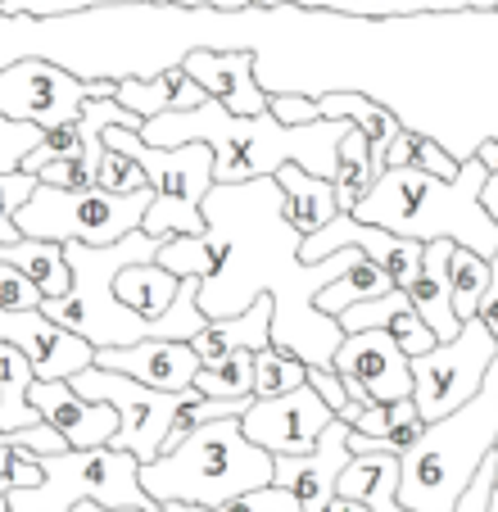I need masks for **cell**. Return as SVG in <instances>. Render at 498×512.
<instances>
[{"mask_svg":"<svg viewBox=\"0 0 498 512\" xmlns=\"http://www.w3.org/2000/svg\"><path fill=\"white\" fill-rule=\"evenodd\" d=\"M37 177L50 182V186H64V191H87V186H96V168H91L82 155L55 159V164H46Z\"/></svg>","mask_w":498,"mask_h":512,"instance_id":"obj_45","label":"cell"},{"mask_svg":"<svg viewBox=\"0 0 498 512\" xmlns=\"http://www.w3.org/2000/svg\"><path fill=\"white\" fill-rule=\"evenodd\" d=\"M96 363L100 368H114L127 372V377L145 381L154 390H182L195 386V372H200L204 358L195 354L191 340H168V336H150V340H136V345H114V349H96Z\"/></svg>","mask_w":498,"mask_h":512,"instance_id":"obj_19","label":"cell"},{"mask_svg":"<svg viewBox=\"0 0 498 512\" xmlns=\"http://www.w3.org/2000/svg\"><path fill=\"white\" fill-rule=\"evenodd\" d=\"M277 5H295V0H249V10H277Z\"/></svg>","mask_w":498,"mask_h":512,"instance_id":"obj_56","label":"cell"},{"mask_svg":"<svg viewBox=\"0 0 498 512\" xmlns=\"http://www.w3.org/2000/svg\"><path fill=\"white\" fill-rule=\"evenodd\" d=\"M41 177L37 173H0V245H14L19 241V223H14V213L23 209V200H28L32 191H37Z\"/></svg>","mask_w":498,"mask_h":512,"instance_id":"obj_38","label":"cell"},{"mask_svg":"<svg viewBox=\"0 0 498 512\" xmlns=\"http://www.w3.org/2000/svg\"><path fill=\"white\" fill-rule=\"evenodd\" d=\"M100 5H168V0H0L5 14H32V19H59V14H82Z\"/></svg>","mask_w":498,"mask_h":512,"instance_id":"obj_39","label":"cell"},{"mask_svg":"<svg viewBox=\"0 0 498 512\" xmlns=\"http://www.w3.org/2000/svg\"><path fill=\"white\" fill-rule=\"evenodd\" d=\"M268 109L277 114V123H286V127H304V123H317V118H322V109H317L313 96H290V91H281V96L272 91Z\"/></svg>","mask_w":498,"mask_h":512,"instance_id":"obj_46","label":"cell"},{"mask_svg":"<svg viewBox=\"0 0 498 512\" xmlns=\"http://www.w3.org/2000/svg\"><path fill=\"white\" fill-rule=\"evenodd\" d=\"M41 467V485L10 490V512H68L82 499H96L105 508H159L141 485V458L127 449H64L41 458Z\"/></svg>","mask_w":498,"mask_h":512,"instance_id":"obj_7","label":"cell"},{"mask_svg":"<svg viewBox=\"0 0 498 512\" xmlns=\"http://www.w3.org/2000/svg\"><path fill=\"white\" fill-rule=\"evenodd\" d=\"M299 10H336L358 19H403V14H449L467 10V0H295Z\"/></svg>","mask_w":498,"mask_h":512,"instance_id":"obj_32","label":"cell"},{"mask_svg":"<svg viewBox=\"0 0 498 512\" xmlns=\"http://www.w3.org/2000/svg\"><path fill=\"white\" fill-rule=\"evenodd\" d=\"M322 512H372V508H367V503H358V499H345V494H336V499L326 503Z\"/></svg>","mask_w":498,"mask_h":512,"instance_id":"obj_53","label":"cell"},{"mask_svg":"<svg viewBox=\"0 0 498 512\" xmlns=\"http://www.w3.org/2000/svg\"><path fill=\"white\" fill-rule=\"evenodd\" d=\"M118 91V78H77L55 59H14L0 68V114L37 127L73 123L87 100H105Z\"/></svg>","mask_w":498,"mask_h":512,"instance_id":"obj_12","label":"cell"},{"mask_svg":"<svg viewBox=\"0 0 498 512\" xmlns=\"http://www.w3.org/2000/svg\"><path fill=\"white\" fill-rule=\"evenodd\" d=\"M154 204V191H132L118 195L105 186H87V191H64V186L37 182V191L23 200L14 213L23 236H41V241H82V245H114L127 232L145 223V213Z\"/></svg>","mask_w":498,"mask_h":512,"instance_id":"obj_9","label":"cell"},{"mask_svg":"<svg viewBox=\"0 0 498 512\" xmlns=\"http://www.w3.org/2000/svg\"><path fill=\"white\" fill-rule=\"evenodd\" d=\"M449 254H453V241H426L422 277L412 281V290H408L412 309L422 313V322H426V327H431L440 340H453V336L462 331V318H458V309H453Z\"/></svg>","mask_w":498,"mask_h":512,"instance_id":"obj_22","label":"cell"},{"mask_svg":"<svg viewBox=\"0 0 498 512\" xmlns=\"http://www.w3.org/2000/svg\"><path fill=\"white\" fill-rule=\"evenodd\" d=\"M385 331H390L394 340H399V349L408 358H417V354H426V349H435L440 345V336H435L431 327L422 322V313L412 309V300L408 304H399V309L390 313V322H385Z\"/></svg>","mask_w":498,"mask_h":512,"instance_id":"obj_41","label":"cell"},{"mask_svg":"<svg viewBox=\"0 0 498 512\" xmlns=\"http://www.w3.org/2000/svg\"><path fill=\"white\" fill-rule=\"evenodd\" d=\"M154 259H159L168 272H177V277H200V281H209L213 272H218V250H213L209 232L163 236V241H159V254H154Z\"/></svg>","mask_w":498,"mask_h":512,"instance_id":"obj_33","label":"cell"},{"mask_svg":"<svg viewBox=\"0 0 498 512\" xmlns=\"http://www.w3.org/2000/svg\"><path fill=\"white\" fill-rule=\"evenodd\" d=\"M372 182L376 173H372V155H367V132L358 123H349V132L336 145V173H331L340 213H354L363 204V195L372 191Z\"/></svg>","mask_w":498,"mask_h":512,"instance_id":"obj_29","label":"cell"},{"mask_svg":"<svg viewBox=\"0 0 498 512\" xmlns=\"http://www.w3.org/2000/svg\"><path fill=\"white\" fill-rule=\"evenodd\" d=\"M191 390H200L209 399H249L254 395V349H231V354L204 358Z\"/></svg>","mask_w":498,"mask_h":512,"instance_id":"obj_31","label":"cell"},{"mask_svg":"<svg viewBox=\"0 0 498 512\" xmlns=\"http://www.w3.org/2000/svg\"><path fill=\"white\" fill-rule=\"evenodd\" d=\"M317 109H322V118H349V123L363 127V132H367V155H372V173L381 177L394 136L403 132L399 118H394L385 105H376V100L358 96V91H331V96L317 100Z\"/></svg>","mask_w":498,"mask_h":512,"instance_id":"obj_26","label":"cell"},{"mask_svg":"<svg viewBox=\"0 0 498 512\" xmlns=\"http://www.w3.org/2000/svg\"><path fill=\"white\" fill-rule=\"evenodd\" d=\"M114 100H123V105L141 118H159V114H186V109L204 105L209 96H204V87L186 73V64H168V68H159V73H150V78H136V73L118 78Z\"/></svg>","mask_w":498,"mask_h":512,"instance_id":"obj_21","label":"cell"},{"mask_svg":"<svg viewBox=\"0 0 498 512\" xmlns=\"http://www.w3.org/2000/svg\"><path fill=\"white\" fill-rule=\"evenodd\" d=\"M277 186H281V204H286V218H290V223H295L304 236L322 232V227L340 213L331 177L308 173L304 164H281V168H277Z\"/></svg>","mask_w":498,"mask_h":512,"instance_id":"obj_25","label":"cell"},{"mask_svg":"<svg viewBox=\"0 0 498 512\" xmlns=\"http://www.w3.org/2000/svg\"><path fill=\"white\" fill-rule=\"evenodd\" d=\"M399 304H408V290H385V295H376V300H363V304H349L345 313H340V327L349 331H376L390 322V313L399 309Z\"/></svg>","mask_w":498,"mask_h":512,"instance_id":"obj_42","label":"cell"},{"mask_svg":"<svg viewBox=\"0 0 498 512\" xmlns=\"http://www.w3.org/2000/svg\"><path fill=\"white\" fill-rule=\"evenodd\" d=\"M272 318H277L272 295H259L249 309L227 313V318H209L191 345L200 358H218V354H231V349H254L259 354V349L272 345Z\"/></svg>","mask_w":498,"mask_h":512,"instance_id":"obj_24","label":"cell"},{"mask_svg":"<svg viewBox=\"0 0 498 512\" xmlns=\"http://www.w3.org/2000/svg\"><path fill=\"white\" fill-rule=\"evenodd\" d=\"M186 73L204 87V96L227 105L231 114H268L272 91L259 82L254 73V50L231 46V50H213V46H195L186 50Z\"/></svg>","mask_w":498,"mask_h":512,"instance_id":"obj_18","label":"cell"},{"mask_svg":"<svg viewBox=\"0 0 498 512\" xmlns=\"http://www.w3.org/2000/svg\"><path fill=\"white\" fill-rule=\"evenodd\" d=\"M412 145H417V132H412V127H403V132L394 136L390 155H385V168H408L412 164Z\"/></svg>","mask_w":498,"mask_h":512,"instance_id":"obj_49","label":"cell"},{"mask_svg":"<svg viewBox=\"0 0 498 512\" xmlns=\"http://www.w3.org/2000/svg\"><path fill=\"white\" fill-rule=\"evenodd\" d=\"M96 186L118 191V195H132V191H145L150 177H145V168L136 164L127 150H118V145L105 141V155H100V168H96Z\"/></svg>","mask_w":498,"mask_h":512,"instance_id":"obj_36","label":"cell"},{"mask_svg":"<svg viewBox=\"0 0 498 512\" xmlns=\"http://www.w3.org/2000/svg\"><path fill=\"white\" fill-rule=\"evenodd\" d=\"M331 422H336V408L326 404L308 381L277 399H254L245 408V417H240L245 435L268 454H308Z\"/></svg>","mask_w":498,"mask_h":512,"instance_id":"obj_15","label":"cell"},{"mask_svg":"<svg viewBox=\"0 0 498 512\" xmlns=\"http://www.w3.org/2000/svg\"><path fill=\"white\" fill-rule=\"evenodd\" d=\"M412 168H422V173H431V177H444V182H458L462 155H449L440 141H431V136L417 132V145H412Z\"/></svg>","mask_w":498,"mask_h":512,"instance_id":"obj_44","label":"cell"},{"mask_svg":"<svg viewBox=\"0 0 498 512\" xmlns=\"http://www.w3.org/2000/svg\"><path fill=\"white\" fill-rule=\"evenodd\" d=\"M109 512H204V508H186V503H168V508H109Z\"/></svg>","mask_w":498,"mask_h":512,"instance_id":"obj_54","label":"cell"},{"mask_svg":"<svg viewBox=\"0 0 498 512\" xmlns=\"http://www.w3.org/2000/svg\"><path fill=\"white\" fill-rule=\"evenodd\" d=\"M68 512H109V508H105V503H96V499H82V503H73Z\"/></svg>","mask_w":498,"mask_h":512,"instance_id":"obj_55","label":"cell"},{"mask_svg":"<svg viewBox=\"0 0 498 512\" xmlns=\"http://www.w3.org/2000/svg\"><path fill=\"white\" fill-rule=\"evenodd\" d=\"M480 204H485V213L498 223V177H494V173H489L485 186H480Z\"/></svg>","mask_w":498,"mask_h":512,"instance_id":"obj_51","label":"cell"},{"mask_svg":"<svg viewBox=\"0 0 498 512\" xmlns=\"http://www.w3.org/2000/svg\"><path fill=\"white\" fill-rule=\"evenodd\" d=\"M494 472H498V449L480 463V472H476V481L467 485V494L458 499V508L453 512H485L489 508V490H494Z\"/></svg>","mask_w":498,"mask_h":512,"instance_id":"obj_47","label":"cell"},{"mask_svg":"<svg viewBox=\"0 0 498 512\" xmlns=\"http://www.w3.org/2000/svg\"><path fill=\"white\" fill-rule=\"evenodd\" d=\"M336 250H363L367 259L394 281V290H412V281L422 277L426 245L408 241V236H394L376 223H363L358 213H336L322 232L304 236V250L299 254H304L308 263H317V259H326V254H336Z\"/></svg>","mask_w":498,"mask_h":512,"instance_id":"obj_14","label":"cell"},{"mask_svg":"<svg viewBox=\"0 0 498 512\" xmlns=\"http://www.w3.org/2000/svg\"><path fill=\"white\" fill-rule=\"evenodd\" d=\"M272 458H277V476L272 481L295 494L299 512H322L326 503L336 499V481L349 467V458H354V449H349V422L336 417V422L317 435V445L308 454H272Z\"/></svg>","mask_w":498,"mask_h":512,"instance_id":"obj_17","label":"cell"},{"mask_svg":"<svg viewBox=\"0 0 498 512\" xmlns=\"http://www.w3.org/2000/svg\"><path fill=\"white\" fill-rule=\"evenodd\" d=\"M0 340L28 354L41 381H68L96 363V345L41 309H0Z\"/></svg>","mask_w":498,"mask_h":512,"instance_id":"obj_16","label":"cell"},{"mask_svg":"<svg viewBox=\"0 0 498 512\" xmlns=\"http://www.w3.org/2000/svg\"><path fill=\"white\" fill-rule=\"evenodd\" d=\"M449 281H453V309L458 318H476L480 309V295L489 286V259L480 250H467V245H453L449 254Z\"/></svg>","mask_w":498,"mask_h":512,"instance_id":"obj_35","label":"cell"},{"mask_svg":"<svg viewBox=\"0 0 498 512\" xmlns=\"http://www.w3.org/2000/svg\"><path fill=\"white\" fill-rule=\"evenodd\" d=\"M105 141L127 150L150 177L154 204L145 213L150 236H186L204 232V195L213 186V150L204 141L186 145H150L132 127H105Z\"/></svg>","mask_w":498,"mask_h":512,"instance_id":"obj_8","label":"cell"},{"mask_svg":"<svg viewBox=\"0 0 498 512\" xmlns=\"http://www.w3.org/2000/svg\"><path fill=\"white\" fill-rule=\"evenodd\" d=\"M498 449V358L480 395L426 422V431L399 454V503L408 512H453L480 463Z\"/></svg>","mask_w":498,"mask_h":512,"instance_id":"obj_4","label":"cell"},{"mask_svg":"<svg viewBox=\"0 0 498 512\" xmlns=\"http://www.w3.org/2000/svg\"><path fill=\"white\" fill-rule=\"evenodd\" d=\"M476 318L485 322V327L494 331V340H498V250H494V259H489V286H485V295H480Z\"/></svg>","mask_w":498,"mask_h":512,"instance_id":"obj_48","label":"cell"},{"mask_svg":"<svg viewBox=\"0 0 498 512\" xmlns=\"http://www.w3.org/2000/svg\"><path fill=\"white\" fill-rule=\"evenodd\" d=\"M385 290H394V281L385 277V272L376 268V263L367 259L363 250H358V259L349 263V268L340 272L336 281H326V286L317 290V309L331 313V318H340V313H345L349 304L376 300V295H385Z\"/></svg>","mask_w":498,"mask_h":512,"instance_id":"obj_30","label":"cell"},{"mask_svg":"<svg viewBox=\"0 0 498 512\" xmlns=\"http://www.w3.org/2000/svg\"><path fill=\"white\" fill-rule=\"evenodd\" d=\"M471 155H476V159H480V164H485V168H489V173H494V177H498V141H494V136H489V141H480V145H476V150H471Z\"/></svg>","mask_w":498,"mask_h":512,"instance_id":"obj_52","label":"cell"},{"mask_svg":"<svg viewBox=\"0 0 498 512\" xmlns=\"http://www.w3.org/2000/svg\"><path fill=\"white\" fill-rule=\"evenodd\" d=\"M68 155H82V123H59V127H46V136H41V145L32 150L28 159H23V173H41L46 164H55V159H68Z\"/></svg>","mask_w":498,"mask_h":512,"instance_id":"obj_40","label":"cell"},{"mask_svg":"<svg viewBox=\"0 0 498 512\" xmlns=\"http://www.w3.org/2000/svg\"><path fill=\"white\" fill-rule=\"evenodd\" d=\"M32 381H37V372H32L28 354L10 340H0V431H23V426L41 422L37 404L28 399Z\"/></svg>","mask_w":498,"mask_h":512,"instance_id":"obj_28","label":"cell"},{"mask_svg":"<svg viewBox=\"0 0 498 512\" xmlns=\"http://www.w3.org/2000/svg\"><path fill=\"white\" fill-rule=\"evenodd\" d=\"M308 381V363L281 345H268L254 354V399H277L286 390H299Z\"/></svg>","mask_w":498,"mask_h":512,"instance_id":"obj_34","label":"cell"},{"mask_svg":"<svg viewBox=\"0 0 498 512\" xmlns=\"http://www.w3.org/2000/svg\"><path fill=\"white\" fill-rule=\"evenodd\" d=\"M163 236H150L145 227L127 232L114 245H82L68 241V268H73V286L68 295L55 300H41V313H50L55 322L73 327L77 336H87L96 349H114V345H136V340H150L154 327L145 318H136L123 300H118V272L127 263H145L159 254Z\"/></svg>","mask_w":498,"mask_h":512,"instance_id":"obj_6","label":"cell"},{"mask_svg":"<svg viewBox=\"0 0 498 512\" xmlns=\"http://www.w3.org/2000/svg\"><path fill=\"white\" fill-rule=\"evenodd\" d=\"M498 358L494 331L480 318H467L453 340H440L435 349L412 358V404L426 422L462 408L471 395H480L489 368Z\"/></svg>","mask_w":498,"mask_h":512,"instance_id":"obj_10","label":"cell"},{"mask_svg":"<svg viewBox=\"0 0 498 512\" xmlns=\"http://www.w3.org/2000/svg\"><path fill=\"white\" fill-rule=\"evenodd\" d=\"M28 399L37 404L41 422H50L73 449H96L109 445L118 431V413L100 399H87L73 381H32Z\"/></svg>","mask_w":498,"mask_h":512,"instance_id":"obj_20","label":"cell"},{"mask_svg":"<svg viewBox=\"0 0 498 512\" xmlns=\"http://www.w3.org/2000/svg\"><path fill=\"white\" fill-rule=\"evenodd\" d=\"M41 136H46V127L0 114V173H19L23 159L41 145Z\"/></svg>","mask_w":498,"mask_h":512,"instance_id":"obj_37","label":"cell"},{"mask_svg":"<svg viewBox=\"0 0 498 512\" xmlns=\"http://www.w3.org/2000/svg\"><path fill=\"white\" fill-rule=\"evenodd\" d=\"M0 259H10L14 268H23L41 286L46 300L68 295L73 286V268H68V250L59 241H41V236H19L14 245H0Z\"/></svg>","mask_w":498,"mask_h":512,"instance_id":"obj_27","label":"cell"},{"mask_svg":"<svg viewBox=\"0 0 498 512\" xmlns=\"http://www.w3.org/2000/svg\"><path fill=\"white\" fill-rule=\"evenodd\" d=\"M213 512H299V499L286 490V485H259V490H245L236 499H227L222 508Z\"/></svg>","mask_w":498,"mask_h":512,"instance_id":"obj_43","label":"cell"},{"mask_svg":"<svg viewBox=\"0 0 498 512\" xmlns=\"http://www.w3.org/2000/svg\"><path fill=\"white\" fill-rule=\"evenodd\" d=\"M173 10H218V14H240L249 10V0H168Z\"/></svg>","mask_w":498,"mask_h":512,"instance_id":"obj_50","label":"cell"},{"mask_svg":"<svg viewBox=\"0 0 498 512\" xmlns=\"http://www.w3.org/2000/svg\"><path fill=\"white\" fill-rule=\"evenodd\" d=\"M489 168L476 155L462 159L458 182H444L431 177L422 168H385L372 182V191L358 204V218L376 223L394 236H408V241H453L480 250L485 259H494L498 250V223L480 204V186H485Z\"/></svg>","mask_w":498,"mask_h":512,"instance_id":"obj_3","label":"cell"},{"mask_svg":"<svg viewBox=\"0 0 498 512\" xmlns=\"http://www.w3.org/2000/svg\"><path fill=\"white\" fill-rule=\"evenodd\" d=\"M204 232L218 250V272L200 286L204 318H227L249 309L259 295H272V345L299 354L308 368H331L345 327L317 309V290L336 281L358 259V250H336L308 263L299 254L304 232L286 218L277 177L213 182L204 195Z\"/></svg>","mask_w":498,"mask_h":512,"instance_id":"obj_1","label":"cell"},{"mask_svg":"<svg viewBox=\"0 0 498 512\" xmlns=\"http://www.w3.org/2000/svg\"><path fill=\"white\" fill-rule=\"evenodd\" d=\"M422 431H426V417L417 413L412 395L390 399V404H367L363 413H358V422L349 426V449H354V454H372V449L403 454Z\"/></svg>","mask_w":498,"mask_h":512,"instance_id":"obj_23","label":"cell"},{"mask_svg":"<svg viewBox=\"0 0 498 512\" xmlns=\"http://www.w3.org/2000/svg\"><path fill=\"white\" fill-rule=\"evenodd\" d=\"M272 476H277V458L249 440L240 417L195 426L182 445H173L154 463H141V485L159 508L186 503L213 512L236 494L272 485Z\"/></svg>","mask_w":498,"mask_h":512,"instance_id":"obj_5","label":"cell"},{"mask_svg":"<svg viewBox=\"0 0 498 512\" xmlns=\"http://www.w3.org/2000/svg\"><path fill=\"white\" fill-rule=\"evenodd\" d=\"M68 381L87 399H100V404H109L118 413V431H114V440H109L114 449H127V454H136L141 463H154V458L163 454L168 431H173V417H177V404H182L186 390L182 395L154 390V386H145V381L127 377V372L100 368V363L82 368Z\"/></svg>","mask_w":498,"mask_h":512,"instance_id":"obj_11","label":"cell"},{"mask_svg":"<svg viewBox=\"0 0 498 512\" xmlns=\"http://www.w3.org/2000/svg\"><path fill=\"white\" fill-rule=\"evenodd\" d=\"M349 132V118H317L304 127L277 123V114H231L218 100L186 109V114L145 118L141 136L150 145H186L204 141L213 150V182H254L277 177L281 164H304L308 173H336V145Z\"/></svg>","mask_w":498,"mask_h":512,"instance_id":"obj_2","label":"cell"},{"mask_svg":"<svg viewBox=\"0 0 498 512\" xmlns=\"http://www.w3.org/2000/svg\"><path fill=\"white\" fill-rule=\"evenodd\" d=\"M336 377L354 404H390L412 395V358L399 349V340L385 327L349 331L336 349Z\"/></svg>","mask_w":498,"mask_h":512,"instance_id":"obj_13","label":"cell"}]
</instances>
